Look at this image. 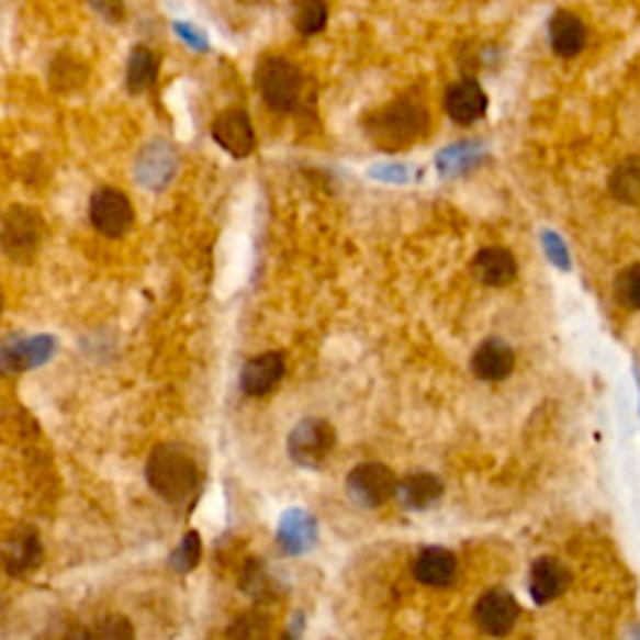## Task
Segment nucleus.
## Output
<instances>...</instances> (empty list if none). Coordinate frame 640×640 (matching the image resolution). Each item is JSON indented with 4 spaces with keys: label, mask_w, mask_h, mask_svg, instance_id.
<instances>
[{
    "label": "nucleus",
    "mask_w": 640,
    "mask_h": 640,
    "mask_svg": "<svg viewBox=\"0 0 640 640\" xmlns=\"http://www.w3.org/2000/svg\"><path fill=\"white\" fill-rule=\"evenodd\" d=\"M458 558L446 551V548H426L420 551L416 563H413V575L416 581L428 585V588H448L456 581Z\"/></svg>",
    "instance_id": "nucleus-18"
},
{
    "label": "nucleus",
    "mask_w": 640,
    "mask_h": 640,
    "mask_svg": "<svg viewBox=\"0 0 640 640\" xmlns=\"http://www.w3.org/2000/svg\"><path fill=\"white\" fill-rule=\"evenodd\" d=\"M336 448V428L323 418H305L288 436V456L303 468H321Z\"/></svg>",
    "instance_id": "nucleus-6"
},
{
    "label": "nucleus",
    "mask_w": 640,
    "mask_h": 640,
    "mask_svg": "<svg viewBox=\"0 0 640 640\" xmlns=\"http://www.w3.org/2000/svg\"><path fill=\"white\" fill-rule=\"evenodd\" d=\"M88 80V68L86 63H80L78 58L63 53L50 66V83L58 93H68V90H78Z\"/></svg>",
    "instance_id": "nucleus-25"
},
{
    "label": "nucleus",
    "mask_w": 640,
    "mask_h": 640,
    "mask_svg": "<svg viewBox=\"0 0 640 640\" xmlns=\"http://www.w3.org/2000/svg\"><path fill=\"white\" fill-rule=\"evenodd\" d=\"M180 166L176 148L168 141L156 138L141 148L135 158V180L150 193H160L170 186Z\"/></svg>",
    "instance_id": "nucleus-9"
},
{
    "label": "nucleus",
    "mask_w": 640,
    "mask_h": 640,
    "mask_svg": "<svg viewBox=\"0 0 640 640\" xmlns=\"http://www.w3.org/2000/svg\"><path fill=\"white\" fill-rule=\"evenodd\" d=\"M471 368L481 381L501 383L506 381L513 373V368H516V353H513V348L501 338H489L478 346L471 358Z\"/></svg>",
    "instance_id": "nucleus-16"
},
{
    "label": "nucleus",
    "mask_w": 640,
    "mask_h": 640,
    "mask_svg": "<svg viewBox=\"0 0 640 640\" xmlns=\"http://www.w3.org/2000/svg\"><path fill=\"white\" fill-rule=\"evenodd\" d=\"M243 5H260V3H266V0H240Z\"/></svg>",
    "instance_id": "nucleus-34"
},
{
    "label": "nucleus",
    "mask_w": 640,
    "mask_h": 640,
    "mask_svg": "<svg viewBox=\"0 0 640 640\" xmlns=\"http://www.w3.org/2000/svg\"><path fill=\"white\" fill-rule=\"evenodd\" d=\"M278 543L285 553L299 555L305 553L315 543V520L313 516L303 510H291L285 513L281 520V528H278Z\"/></svg>",
    "instance_id": "nucleus-21"
},
{
    "label": "nucleus",
    "mask_w": 640,
    "mask_h": 640,
    "mask_svg": "<svg viewBox=\"0 0 640 640\" xmlns=\"http://www.w3.org/2000/svg\"><path fill=\"white\" fill-rule=\"evenodd\" d=\"M520 618L518 600L506 591H489L475 603V624L483 633L503 638L516 628Z\"/></svg>",
    "instance_id": "nucleus-12"
},
{
    "label": "nucleus",
    "mask_w": 640,
    "mask_h": 640,
    "mask_svg": "<svg viewBox=\"0 0 640 640\" xmlns=\"http://www.w3.org/2000/svg\"><path fill=\"white\" fill-rule=\"evenodd\" d=\"M395 495L405 508L426 510L443 498V481L433 473H413L405 481H398Z\"/></svg>",
    "instance_id": "nucleus-20"
},
{
    "label": "nucleus",
    "mask_w": 640,
    "mask_h": 640,
    "mask_svg": "<svg viewBox=\"0 0 640 640\" xmlns=\"http://www.w3.org/2000/svg\"><path fill=\"white\" fill-rule=\"evenodd\" d=\"M571 571L558 558L543 555L530 565L528 591L538 606H546V603L561 598L571 588Z\"/></svg>",
    "instance_id": "nucleus-15"
},
{
    "label": "nucleus",
    "mask_w": 640,
    "mask_h": 640,
    "mask_svg": "<svg viewBox=\"0 0 640 640\" xmlns=\"http://www.w3.org/2000/svg\"><path fill=\"white\" fill-rule=\"evenodd\" d=\"M293 23L301 35H318L328 25L326 0H293Z\"/></svg>",
    "instance_id": "nucleus-24"
},
{
    "label": "nucleus",
    "mask_w": 640,
    "mask_h": 640,
    "mask_svg": "<svg viewBox=\"0 0 640 640\" xmlns=\"http://www.w3.org/2000/svg\"><path fill=\"white\" fill-rule=\"evenodd\" d=\"M158 78V56L146 45L133 48L128 58V70H125V86L133 96L146 93V90L156 83Z\"/></svg>",
    "instance_id": "nucleus-22"
},
{
    "label": "nucleus",
    "mask_w": 640,
    "mask_h": 640,
    "mask_svg": "<svg viewBox=\"0 0 640 640\" xmlns=\"http://www.w3.org/2000/svg\"><path fill=\"white\" fill-rule=\"evenodd\" d=\"M613 295L628 311H640V263L628 266L616 276Z\"/></svg>",
    "instance_id": "nucleus-27"
},
{
    "label": "nucleus",
    "mask_w": 640,
    "mask_h": 640,
    "mask_svg": "<svg viewBox=\"0 0 640 640\" xmlns=\"http://www.w3.org/2000/svg\"><path fill=\"white\" fill-rule=\"evenodd\" d=\"M203 558V543H201V534L198 530H188L183 540L176 546V551L168 555V568L173 573H191L193 568H198Z\"/></svg>",
    "instance_id": "nucleus-26"
},
{
    "label": "nucleus",
    "mask_w": 640,
    "mask_h": 640,
    "mask_svg": "<svg viewBox=\"0 0 640 640\" xmlns=\"http://www.w3.org/2000/svg\"><path fill=\"white\" fill-rule=\"evenodd\" d=\"M213 141L233 158H248L256 148V131L243 108H228L213 121Z\"/></svg>",
    "instance_id": "nucleus-11"
},
{
    "label": "nucleus",
    "mask_w": 640,
    "mask_h": 640,
    "mask_svg": "<svg viewBox=\"0 0 640 640\" xmlns=\"http://www.w3.org/2000/svg\"><path fill=\"white\" fill-rule=\"evenodd\" d=\"M0 563L3 571L13 579L33 573L43 563V543L41 534L33 526H18L5 536L0 546Z\"/></svg>",
    "instance_id": "nucleus-10"
},
{
    "label": "nucleus",
    "mask_w": 640,
    "mask_h": 640,
    "mask_svg": "<svg viewBox=\"0 0 640 640\" xmlns=\"http://www.w3.org/2000/svg\"><path fill=\"white\" fill-rule=\"evenodd\" d=\"M608 191L624 205H640V158H628L610 173Z\"/></svg>",
    "instance_id": "nucleus-23"
},
{
    "label": "nucleus",
    "mask_w": 640,
    "mask_h": 640,
    "mask_svg": "<svg viewBox=\"0 0 640 640\" xmlns=\"http://www.w3.org/2000/svg\"><path fill=\"white\" fill-rule=\"evenodd\" d=\"M256 86L270 111L293 113L299 111V105L303 101L305 78L301 74V68L288 58L266 56L258 63Z\"/></svg>",
    "instance_id": "nucleus-4"
},
{
    "label": "nucleus",
    "mask_w": 640,
    "mask_h": 640,
    "mask_svg": "<svg viewBox=\"0 0 640 640\" xmlns=\"http://www.w3.org/2000/svg\"><path fill=\"white\" fill-rule=\"evenodd\" d=\"M473 273L483 285L503 288L516 281L518 260L508 248H483L473 260Z\"/></svg>",
    "instance_id": "nucleus-19"
},
{
    "label": "nucleus",
    "mask_w": 640,
    "mask_h": 640,
    "mask_svg": "<svg viewBox=\"0 0 640 640\" xmlns=\"http://www.w3.org/2000/svg\"><path fill=\"white\" fill-rule=\"evenodd\" d=\"M0 315H3V291H0Z\"/></svg>",
    "instance_id": "nucleus-35"
},
{
    "label": "nucleus",
    "mask_w": 640,
    "mask_h": 640,
    "mask_svg": "<svg viewBox=\"0 0 640 640\" xmlns=\"http://www.w3.org/2000/svg\"><path fill=\"white\" fill-rule=\"evenodd\" d=\"M398 478L383 463H360L346 478L348 498L360 508H381L395 495Z\"/></svg>",
    "instance_id": "nucleus-7"
},
{
    "label": "nucleus",
    "mask_w": 640,
    "mask_h": 640,
    "mask_svg": "<svg viewBox=\"0 0 640 640\" xmlns=\"http://www.w3.org/2000/svg\"><path fill=\"white\" fill-rule=\"evenodd\" d=\"M146 481L160 501L180 508L193 503L201 491V468L186 446L160 443L148 456Z\"/></svg>",
    "instance_id": "nucleus-2"
},
{
    "label": "nucleus",
    "mask_w": 640,
    "mask_h": 640,
    "mask_svg": "<svg viewBox=\"0 0 640 640\" xmlns=\"http://www.w3.org/2000/svg\"><path fill=\"white\" fill-rule=\"evenodd\" d=\"M446 113L458 125H473L489 111V96L475 78H463L446 90Z\"/></svg>",
    "instance_id": "nucleus-14"
},
{
    "label": "nucleus",
    "mask_w": 640,
    "mask_h": 640,
    "mask_svg": "<svg viewBox=\"0 0 640 640\" xmlns=\"http://www.w3.org/2000/svg\"><path fill=\"white\" fill-rule=\"evenodd\" d=\"M548 38H551V48L558 58H575L585 48L588 29L579 15L561 8L548 21Z\"/></svg>",
    "instance_id": "nucleus-17"
},
{
    "label": "nucleus",
    "mask_w": 640,
    "mask_h": 640,
    "mask_svg": "<svg viewBox=\"0 0 640 640\" xmlns=\"http://www.w3.org/2000/svg\"><path fill=\"white\" fill-rule=\"evenodd\" d=\"M58 340L50 333L38 336H25L13 333L0 340V373H25L33 368H41L56 356Z\"/></svg>",
    "instance_id": "nucleus-5"
},
{
    "label": "nucleus",
    "mask_w": 640,
    "mask_h": 640,
    "mask_svg": "<svg viewBox=\"0 0 640 640\" xmlns=\"http://www.w3.org/2000/svg\"><path fill=\"white\" fill-rule=\"evenodd\" d=\"M88 3L98 15H103L108 23H121L125 18L123 0H88Z\"/></svg>",
    "instance_id": "nucleus-32"
},
{
    "label": "nucleus",
    "mask_w": 640,
    "mask_h": 640,
    "mask_svg": "<svg viewBox=\"0 0 640 640\" xmlns=\"http://www.w3.org/2000/svg\"><path fill=\"white\" fill-rule=\"evenodd\" d=\"M176 31H178V35H183V38L193 45V48H205V38L201 33H195L191 25H176Z\"/></svg>",
    "instance_id": "nucleus-33"
},
{
    "label": "nucleus",
    "mask_w": 640,
    "mask_h": 640,
    "mask_svg": "<svg viewBox=\"0 0 640 640\" xmlns=\"http://www.w3.org/2000/svg\"><path fill=\"white\" fill-rule=\"evenodd\" d=\"M285 375V356L278 350H268L250 358L240 371V388L250 398H263L281 385Z\"/></svg>",
    "instance_id": "nucleus-13"
},
{
    "label": "nucleus",
    "mask_w": 640,
    "mask_h": 640,
    "mask_svg": "<svg viewBox=\"0 0 640 640\" xmlns=\"http://www.w3.org/2000/svg\"><path fill=\"white\" fill-rule=\"evenodd\" d=\"M240 588L254 598H268L270 593H273V583H270V579L263 571V565H260L256 558H250L246 568H243Z\"/></svg>",
    "instance_id": "nucleus-28"
},
{
    "label": "nucleus",
    "mask_w": 640,
    "mask_h": 640,
    "mask_svg": "<svg viewBox=\"0 0 640 640\" xmlns=\"http://www.w3.org/2000/svg\"><path fill=\"white\" fill-rule=\"evenodd\" d=\"M430 131V111L416 93H403L378 108L366 121V133L378 148L395 153L416 146Z\"/></svg>",
    "instance_id": "nucleus-1"
},
{
    "label": "nucleus",
    "mask_w": 640,
    "mask_h": 640,
    "mask_svg": "<svg viewBox=\"0 0 640 640\" xmlns=\"http://www.w3.org/2000/svg\"><path fill=\"white\" fill-rule=\"evenodd\" d=\"M45 236H48V225L43 213L31 205H11L0 215V250L18 266L33 263Z\"/></svg>",
    "instance_id": "nucleus-3"
},
{
    "label": "nucleus",
    "mask_w": 640,
    "mask_h": 640,
    "mask_svg": "<svg viewBox=\"0 0 640 640\" xmlns=\"http://www.w3.org/2000/svg\"><path fill=\"white\" fill-rule=\"evenodd\" d=\"M135 211L131 198L119 188H98L90 195V223L105 238H123L133 228Z\"/></svg>",
    "instance_id": "nucleus-8"
},
{
    "label": "nucleus",
    "mask_w": 640,
    "mask_h": 640,
    "mask_svg": "<svg viewBox=\"0 0 640 640\" xmlns=\"http://www.w3.org/2000/svg\"><path fill=\"white\" fill-rule=\"evenodd\" d=\"M74 636H93V638H133V626L128 624V618L123 616H111V618H103L101 624L96 628H88V630H78Z\"/></svg>",
    "instance_id": "nucleus-29"
},
{
    "label": "nucleus",
    "mask_w": 640,
    "mask_h": 640,
    "mask_svg": "<svg viewBox=\"0 0 640 640\" xmlns=\"http://www.w3.org/2000/svg\"><path fill=\"white\" fill-rule=\"evenodd\" d=\"M543 246H546L548 258H551L558 268H563V270L571 268V263H568V248H565V243L561 240V236H558V233L546 231L543 233Z\"/></svg>",
    "instance_id": "nucleus-31"
},
{
    "label": "nucleus",
    "mask_w": 640,
    "mask_h": 640,
    "mask_svg": "<svg viewBox=\"0 0 640 640\" xmlns=\"http://www.w3.org/2000/svg\"><path fill=\"white\" fill-rule=\"evenodd\" d=\"M473 156H475V150L468 146V143H463V146H453V148H446L443 153H440L438 166L446 176H450V173H456V170L471 166Z\"/></svg>",
    "instance_id": "nucleus-30"
}]
</instances>
